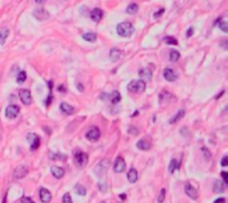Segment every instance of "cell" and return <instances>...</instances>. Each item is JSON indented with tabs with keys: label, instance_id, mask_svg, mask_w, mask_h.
Returning <instances> with one entry per match:
<instances>
[{
	"label": "cell",
	"instance_id": "44",
	"mask_svg": "<svg viewBox=\"0 0 228 203\" xmlns=\"http://www.w3.org/2000/svg\"><path fill=\"white\" fill-rule=\"evenodd\" d=\"M51 101H52V95H49L48 96V98L46 100V105L48 106V105H51Z\"/></svg>",
	"mask_w": 228,
	"mask_h": 203
},
{
	"label": "cell",
	"instance_id": "41",
	"mask_svg": "<svg viewBox=\"0 0 228 203\" xmlns=\"http://www.w3.org/2000/svg\"><path fill=\"white\" fill-rule=\"evenodd\" d=\"M22 203H35L31 198H28V196H24V198H22Z\"/></svg>",
	"mask_w": 228,
	"mask_h": 203
},
{
	"label": "cell",
	"instance_id": "25",
	"mask_svg": "<svg viewBox=\"0 0 228 203\" xmlns=\"http://www.w3.org/2000/svg\"><path fill=\"white\" fill-rule=\"evenodd\" d=\"M110 100H111V102H112V104H119V102H120V100H121L120 93H119L117 90L112 92L111 95H110Z\"/></svg>",
	"mask_w": 228,
	"mask_h": 203
},
{
	"label": "cell",
	"instance_id": "52",
	"mask_svg": "<svg viewBox=\"0 0 228 203\" xmlns=\"http://www.w3.org/2000/svg\"><path fill=\"white\" fill-rule=\"evenodd\" d=\"M103 203H104V202H103Z\"/></svg>",
	"mask_w": 228,
	"mask_h": 203
},
{
	"label": "cell",
	"instance_id": "2",
	"mask_svg": "<svg viewBox=\"0 0 228 203\" xmlns=\"http://www.w3.org/2000/svg\"><path fill=\"white\" fill-rule=\"evenodd\" d=\"M127 89L131 93H143L146 90V82L141 80H132L130 84H128Z\"/></svg>",
	"mask_w": 228,
	"mask_h": 203
},
{
	"label": "cell",
	"instance_id": "37",
	"mask_svg": "<svg viewBox=\"0 0 228 203\" xmlns=\"http://www.w3.org/2000/svg\"><path fill=\"white\" fill-rule=\"evenodd\" d=\"M201 151H203V154H204V158H206V159L210 161V159H211V153L208 151L206 147H201Z\"/></svg>",
	"mask_w": 228,
	"mask_h": 203
},
{
	"label": "cell",
	"instance_id": "43",
	"mask_svg": "<svg viewBox=\"0 0 228 203\" xmlns=\"http://www.w3.org/2000/svg\"><path fill=\"white\" fill-rule=\"evenodd\" d=\"M163 12H164V8H160V11H157L156 13H153V17H159Z\"/></svg>",
	"mask_w": 228,
	"mask_h": 203
},
{
	"label": "cell",
	"instance_id": "29",
	"mask_svg": "<svg viewBox=\"0 0 228 203\" xmlns=\"http://www.w3.org/2000/svg\"><path fill=\"white\" fill-rule=\"evenodd\" d=\"M8 35H9V31H8L7 28L0 29V44H4V43H6Z\"/></svg>",
	"mask_w": 228,
	"mask_h": 203
},
{
	"label": "cell",
	"instance_id": "42",
	"mask_svg": "<svg viewBox=\"0 0 228 203\" xmlns=\"http://www.w3.org/2000/svg\"><path fill=\"white\" fill-rule=\"evenodd\" d=\"M227 165H228V157H227V155H224V157H223V159H221V166H224V167H226Z\"/></svg>",
	"mask_w": 228,
	"mask_h": 203
},
{
	"label": "cell",
	"instance_id": "34",
	"mask_svg": "<svg viewBox=\"0 0 228 203\" xmlns=\"http://www.w3.org/2000/svg\"><path fill=\"white\" fill-rule=\"evenodd\" d=\"M164 43L171 44V45H177V40H176L175 37H172V36H167V37H164Z\"/></svg>",
	"mask_w": 228,
	"mask_h": 203
},
{
	"label": "cell",
	"instance_id": "49",
	"mask_svg": "<svg viewBox=\"0 0 228 203\" xmlns=\"http://www.w3.org/2000/svg\"><path fill=\"white\" fill-rule=\"evenodd\" d=\"M35 2H36L37 4H43L44 2H46V0H35Z\"/></svg>",
	"mask_w": 228,
	"mask_h": 203
},
{
	"label": "cell",
	"instance_id": "3",
	"mask_svg": "<svg viewBox=\"0 0 228 203\" xmlns=\"http://www.w3.org/2000/svg\"><path fill=\"white\" fill-rule=\"evenodd\" d=\"M110 166H111L110 161H108L107 158H104V159H102L96 165V167H95V174L97 177H104V175L107 174V171H108V169H110Z\"/></svg>",
	"mask_w": 228,
	"mask_h": 203
},
{
	"label": "cell",
	"instance_id": "6",
	"mask_svg": "<svg viewBox=\"0 0 228 203\" xmlns=\"http://www.w3.org/2000/svg\"><path fill=\"white\" fill-rule=\"evenodd\" d=\"M87 162H88V155H87V153L80 151V150L75 153V163H76L79 167L86 166Z\"/></svg>",
	"mask_w": 228,
	"mask_h": 203
},
{
	"label": "cell",
	"instance_id": "4",
	"mask_svg": "<svg viewBox=\"0 0 228 203\" xmlns=\"http://www.w3.org/2000/svg\"><path fill=\"white\" fill-rule=\"evenodd\" d=\"M19 113H20V108L15 105V104H11V105L6 108V117L9 118V120H15L19 116Z\"/></svg>",
	"mask_w": 228,
	"mask_h": 203
},
{
	"label": "cell",
	"instance_id": "20",
	"mask_svg": "<svg viewBox=\"0 0 228 203\" xmlns=\"http://www.w3.org/2000/svg\"><path fill=\"white\" fill-rule=\"evenodd\" d=\"M136 146H137V149H139V150H144V151H147V150H150V149H151V143L148 142V141H146V140H140V141H137Z\"/></svg>",
	"mask_w": 228,
	"mask_h": 203
},
{
	"label": "cell",
	"instance_id": "21",
	"mask_svg": "<svg viewBox=\"0 0 228 203\" xmlns=\"http://www.w3.org/2000/svg\"><path fill=\"white\" fill-rule=\"evenodd\" d=\"M137 171L136 169H130L128 170V174H127V178H128V182L130 183H135L137 181Z\"/></svg>",
	"mask_w": 228,
	"mask_h": 203
},
{
	"label": "cell",
	"instance_id": "28",
	"mask_svg": "<svg viewBox=\"0 0 228 203\" xmlns=\"http://www.w3.org/2000/svg\"><path fill=\"white\" fill-rule=\"evenodd\" d=\"M179 161L177 159H171V162H170V167H168V171L170 173H175L177 169H179Z\"/></svg>",
	"mask_w": 228,
	"mask_h": 203
},
{
	"label": "cell",
	"instance_id": "16",
	"mask_svg": "<svg viewBox=\"0 0 228 203\" xmlns=\"http://www.w3.org/2000/svg\"><path fill=\"white\" fill-rule=\"evenodd\" d=\"M60 110L64 113V114H73L75 113V108H73L72 105H69V104L67 102H62L60 104Z\"/></svg>",
	"mask_w": 228,
	"mask_h": 203
},
{
	"label": "cell",
	"instance_id": "18",
	"mask_svg": "<svg viewBox=\"0 0 228 203\" xmlns=\"http://www.w3.org/2000/svg\"><path fill=\"white\" fill-rule=\"evenodd\" d=\"M215 24H217V25H219V28H220L224 33L228 32V23H227V19H226V17H219V19H217V20L215 21Z\"/></svg>",
	"mask_w": 228,
	"mask_h": 203
},
{
	"label": "cell",
	"instance_id": "8",
	"mask_svg": "<svg viewBox=\"0 0 228 203\" xmlns=\"http://www.w3.org/2000/svg\"><path fill=\"white\" fill-rule=\"evenodd\" d=\"M19 97H20V100H22V102L24 104V105H31L32 104V96H31V92H29L28 89H23V90H20Z\"/></svg>",
	"mask_w": 228,
	"mask_h": 203
},
{
	"label": "cell",
	"instance_id": "33",
	"mask_svg": "<svg viewBox=\"0 0 228 203\" xmlns=\"http://www.w3.org/2000/svg\"><path fill=\"white\" fill-rule=\"evenodd\" d=\"M39 145H40V138L36 137V138H35V140L31 142V150H32V151L36 150L37 147H39Z\"/></svg>",
	"mask_w": 228,
	"mask_h": 203
},
{
	"label": "cell",
	"instance_id": "46",
	"mask_svg": "<svg viewBox=\"0 0 228 203\" xmlns=\"http://www.w3.org/2000/svg\"><path fill=\"white\" fill-rule=\"evenodd\" d=\"M126 196H127L126 194H120V195H119V198H120L121 201H124V199H126Z\"/></svg>",
	"mask_w": 228,
	"mask_h": 203
},
{
	"label": "cell",
	"instance_id": "47",
	"mask_svg": "<svg viewBox=\"0 0 228 203\" xmlns=\"http://www.w3.org/2000/svg\"><path fill=\"white\" fill-rule=\"evenodd\" d=\"M224 93H226L224 90H221V92H220V95H217V96H216V100H217V98H220V97H221L223 95H224Z\"/></svg>",
	"mask_w": 228,
	"mask_h": 203
},
{
	"label": "cell",
	"instance_id": "50",
	"mask_svg": "<svg viewBox=\"0 0 228 203\" xmlns=\"http://www.w3.org/2000/svg\"><path fill=\"white\" fill-rule=\"evenodd\" d=\"M77 89H79V90H83V85H82V84H77Z\"/></svg>",
	"mask_w": 228,
	"mask_h": 203
},
{
	"label": "cell",
	"instance_id": "40",
	"mask_svg": "<svg viewBox=\"0 0 228 203\" xmlns=\"http://www.w3.org/2000/svg\"><path fill=\"white\" fill-rule=\"evenodd\" d=\"M194 32H195V28L190 27V28H188V31H187V37H191L192 35H194Z\"/></svg>",
	"mask_w": 228,
	"mask_h": 203
},
{
	"label": "cell",
	"instance_id": "51",
	"mask_svg": "<svg viewBox=\"0 0 228 203\" xmlns=\"http://www.w3.org/2000/svg\"><path fill=\"white\" fill-rule=\"evenodd\" d=\"M221 45H223V48H224V49H227V43H226V41H223Z\"/></svg>",
	"mask_w": 228,
	"mask_h": 203
},
{
	"label": "cell",
	"instance_id": "10",
	"mask_svg": "<svg viewBox=\"0 0 228 203\" xmlns=\"http://www.w3.org/2000/svg\"><path fill=\"white\" fill-rule=\"evenodd\" d=\"M163 76H164V78L167 81H170V82H172V81H176L177 80V73L173 71V69H171V68H166L164 71H163Z\"/></svg>",
	"mask_w": 228,
	"mask_h": 203
},
{
	"label": "cell",
	"instance_id": "24",
	"mask_svg": "<svg viewBox=\"0 0 228 203\" xmlns=\"http://www.w3.org/2000/svg\"><path fill=\"white\" fill-rule=\"evenodd\" d=\"M184 114H186V110H184V109H180V110L176 113V116H173L171 120H170V123H175V122H177L179 120H181V118L184 117Z\"/></svg>",
	"mask_w": 228,
	"mask_h": 203
},
{
	"label": "cell",
	"instance_id": "9",
	"mask_svg": "<svg viewBox=\"0 0 228 203\" xmlns=\"http://www.w3.org/2000/svg\"><path fill=\"white\" fill-rule=\"evenodd\" d=\"M126 170V161L123 157H117L115 163H113V171L115 173H123Z\"/></svg>",
	"mask_w": 228,
	"mask_h": 203
},
{
	"label": "cell",
	"instance_id": "14",
	"mask_svg": "<svg viewBox=\"0 0 228 203\" xmlns=\"http://www.w3.org/2000/svg\"><path fill=\"white\" fill-rule=\"evenodd\" d=\"M139 76H140V80L141 81L147 82V81H151L152 72H151V69H148V68H143V69H140V71H139Z\"/></svg>",
	"mask_w": 228,
	"mask_h": 203
},
{
	"label": "cell",
	"instance_id": "30",
	"mask_svg": "<svg viewBox=\"0 0 228 203\" xmlns=\"http://www.w3.org/2000/svg\"><path fill=\"white\" fill-rule=\"evenodd\" d=\"M179 58H180V53H179V51H171L170 52V61L171 62H176V61H179Z\"/></svg>",
	"mask_w": 228,
	"mask_h": 203
},
{
	"label": "cell",
	"instance_id": "12",
	"mask_svg": "<svg viewBox=\"0 0 228 203\" xmlns=\"http://www.w3.org/2000/svg\"><path fill=\"white\" fill-rule=\"evenodd\" d=\"M27 173H28V167L20 165V166H17L16 169H15V171H13V177L16 178V179H22V178H24V177L27 175Z\"/></svg>",
	"mask_w": 228,
	"mask_h": 203
},
{
	"label": "cell",
	"instance_id": "26",
	"mask_svg": "<svg viewBox=\"0 0 228 203\" xmlns=\"http://www.w3.org/2000/svg\"><path fill=\"white\" fill-rule=\"evenodd\" d=\"M126 11H127L128 15H135V13H137V11H139V6H137L136 3H131L130 6L127 7Z\"/></svg>",
	"mask_w": 228,
	"mask_h": 203
},
{
	"label": "cell",
	"instance_id": "7",
	"mask_svg": "<svg viewBox=\"0 0 228 203\" xmlns=\"http://www.w3.org/2000/svg\"><path fill=\"white\" fill-rule=\"evenodd\" d=\"M32 15H33V17L39 21H44V20H47V19H49V12L44 8H36Z\"/></svg>",
	"mask_w": 228,
	"mask_h": 203
},
{
	"label": "cell",
	"instance_id": "38",
	"mask_svg": "<svg viewBox=\"0 0 228 203\" xmlns=\"http://www.w3.org/2000/svg\"><path fill=\"white\" fill-rule=\"evenodd\" d=\"M221 178H223V183H228V173L227 171H221Z\"/></svg>",
	"mask_w": 228,
	"mask_h": 203
},
{
	"label": "cell",
	"instance_id": "36",
	"mask_svg": "<svg viewBox=\"0 0 228 203\" xmlns=\"http://www.w3.org/2000/svg\"><path fill=\"white\" fill-rule=\"evenodd\" d=\"M62 203H73V202H72V198H71V195H69L68 192H67V194H64V195H63Z\"/></svg>",
	"mask_w": 228,
	"mask_h": 203
},
{
	"label": "cell",
	"instance_id": "48",
	"mask_svg": "<svg viewBox=\"0 0 228 203\" xmlns=\"http://www.w3.org/2000/svg\"><path fill=\"white\" fill-rule=\"evenodd\" d=\"M128 131H130V133H137L136 129H132V127H130V130H128Z\"/></svg>",
	"mask_w": 228,
	"mask_h": 203
},
{
	"label": "cell",
	"instance_id": "19",
	"mask_svg": "<svg viewBox=\"0 0 228 203\" xmlns=\"http://www.w3.org/2000/svg\"><path fill=\"white\" fill-rule=\"evenodd\" d=\"M214 191L216 192V194H223V192L226 191V185L220 181H216L214 183Z\"/></svg>",
	"mask_w": 228,
	"mask_h": 203
},
{
	"label": "cell",
	"instance_id": "31",
	"mask_svg": "<svg viewBox=\"0 0 228 203\" xmlns=\"http://www.w3.org/2000/svg\"><path fill=\"white\" fill-rule=\"evenodd\" d=\"M75 191H76V194H77V195H80V196H84V195L87 194L86 187L82 186V185H76V186H75Z\"/></svg>",
	"mask_w": 228,
	"mask_h": 203
},
{
	"label": "cell",
	"instance_id": "39",
	"mask_svg": "<svg viewBox=\"0 0 228 203\" xmlns=\"http://www.w3.org/2000/svg\"><path fill=\"white\" fill-rule=\"evenodd\" d=\"M62 159V161H66V155L63 154H52V159Z\"/></svg>",
	"mask_w": 228,
	"mask_h": 203
},
{
	"label": "cell",
	"instance_id": "5",
	"mask_svg": "<svg viewBox=\"0 0 228 203\" xmlns=\"http://www.w3.org/2000/svg\"><path fill=\"white\" fill-rule=\"evenodd\" d=\"M86 137H87V140L88 141H91V142H96L99 138H100V130L96 127V126H91L90 129L87 130V133H86Z\"/></svg>",
	"mask_w": 228,
	"mask_h": 203
},
{
	"label": "cell",
	"instance_id": "15",
	"mask_svg": "<svg viewBox=\"0 0 228 203\" xmlns=\"http://www.w3.org/2000/svg\"><path fill=\"white\" fill-rule=\"evenodd\" d=\"M102 17H103V11L100 8H93L92 11H91V19L95 23H99L102 20Z\"/></svg>",
	"mask_w": 228,
	"mask_h": 203
},
{
	"label": "cell",
	"instance_id": "22",
	"mask_svg": "<svg viewBox=\"0 0 228 203\" xmlns=\"http://www.w3.org/2000/svg\"><path fill=\"white\" fill-rule=\"evenodd\" d=\"M110 57L112 61H117L119 58L121 57V51H119L117 48H112L111 52H110Z\"/></svg>",
	"mask_w": 228,
	"mask_h": 203
},
{
	"label": "cell",
	"instance_id": "27",
	"mask_svg": "<svg viewBox=\"0 0 228 203\" xmlns=\"http://www.w3.org/2000/svg\"><path fill=\"white\" fill-rule=\"evenodd\" d=\"M168 98H173L172 97V95L170 92H167V90H164V92H161L160 93V96H159V100H160V104H166L167 102V100Z\"/></svg>",
	"mask_w": 228,
	"mask_h": 203
},
{
	"label": "cell",
	"instance_id": "17",
	"mask_svg": "<svg viewBox=\"0 0 228 203\" xmlns=\"http://www.w3.org/2000/svg\"><path fill=\"white\" fill-rule=\"evenodd\" d=\"M51 174L56 178V179H60V178L64 177V169L59 166H52L51 167Z\"/></svg>",
	"mask_w": 228,
	"mask_h": 203
},
{
	"label": "cell",
	"instance_id": "13",
	"mask_svg": "<svg viewBox=\"0 0 228 203\" xmlns=\"http://www.w3.org/2000/svg\"><path fill=\"white\" fill-rule=\"evenodd\" d=\"M184 191H186V194L191 198V199H197V190H196V187H194L191 185V183H186V186H184Z\"/></svg>",
	"mask_w": 228,
	"mask_h": 203
},
{
	"label": "cell",
	"instance_id": "23",
	"mask_svg": "<svg viewBox=\"0 0 228 203\" xmlns=\"http://www.w3.org/2000/svg\"><path fill=\"white\" fill-rule=\"evenodd\" d=\"M83 39L86 41H90V43H95L96 40H97V36H96V33H93V32H86L83 35Z\"/></svg>",
	"mask_w": 228,
	"mask_h": 203
},
{
	"label": "cell",
	"instance_id": "32",
	"mask_svg": "<svg viewBox=\"0 0 228 203\" xmlns=\"http://www.w3.org/2000/svg\"><path fill=\"white\" fill-rule=\"evenodd\" d=\"M26 78H27V73L24 72V71H20L19 72V75H17V84H23L24 81H26Z\"/></svg>",
	"mask_w": 228,
	"mask_h": 203
},
{
	"label": "cell",
	"instance_id": "35",
	"mask_svg": "<svg viewBox=\"0 0 228 203\" xmlns=\"http://www.w3.org/2000/svg\"><path fill=\"white\" fill-rule=\"evenodd\" d=\"M164 198H166V189H161L159 196H157V202H159V203H163V202H164Z\"/></svg>",
	"mask_w": 228,
	"mask_h": 203
},
{
	"label": "cell",
	"instance_id": "11",
	"mask_svg": "<svg viewBox=\"0 0 228 203\" xmlns=\"http://www.w3.org/2000/svg\"><path fill=\"white\" fill-rule=\"evenodd\" d=\"M39 198H40V201L43 203H49V202H51V199H52V194H51V191H49V190L42 187L40 191H39Z\"/></svg>",
	"mask_w": 228,
	"mask_h": 203
},
{
	"label": "cell",
	"instance_id": "45",
	"mask_svg": "<svg viewBox=\"0 0 228 203\" xmlns=\"http://www.w3.org/2000/svg\"><path fill=\"white\" fill-rule=\"evenodd\" d=\"M214 203H226V198H217Z\"/></svg>",
	"mask_w": 228,
	"mask_h": 203
},
{
	"label": "cell",
	"instance_id": "1",
	"mask_svg": "<svg viewBox=\"0 0 228 203\" xmlns=\"http://www.w3.org/2000/svg\"><path fill=\"white\" fill-rule=\"evenodd\" d=\"M133 31H135V28H133V25L130 21H123L120 24H117V27H116V32H117L119 36H121V37L132 36Z\"/></svg>",
	"mask_w": 228,
	"mask_h": 203
}]
</instances>
